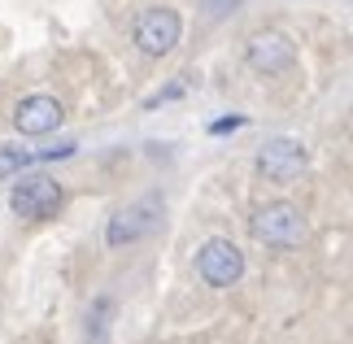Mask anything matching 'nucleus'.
<instances>
[{"label": "nucleus", "instance_id": "6", "mask_svg": "<svg viewBox=\"0 0 353 344\" xmlns=\"http://www.w3.org/2000/svg\"><path fill=\"white\" fill-rule=\"evenodd\" d=\"M244 61H249L257 74H283V70H292V61H296V44L283 31H257V35H249V44H244Z\"/></svg>", "mask_w": 353, "mask_h": 344}, {"label": "nucleus", "instance_id": "12", "mask_svg": "<svg viewBox=\"0 0 353 344\" xmlns=\"http://www.w3.org/2000/svg\"><path fill=\"white\" fill-rule=\"evenodd\" d=\"M205 9L210 13H227V9H236V0H205Z\"/></svg>", "mask_w": 353, "mask_h": 344}, {"label": "nucleus", "instance_id": "2", "mask_svg": "<svg viewBox=\"0 0 353 344\" xmlns=\"http://www.w3.org/2000/svg\"><path fill=\"white\" fill-rule=\"evenodd\" d=\"M135 48L144 52V57H166V52L179 44V35H183V18L174 9L166 5H157V9H144L140 18H135Z\"/></svg>", "mask_w": 353, "mask_h": 344}, {"label": "nucleus", "instance_id": "3", "mask_svg": "<svg viewBox=\"0 0 353 344\" xmlns=\"http://www.w3.org/2000/svg\"><path fill=\"white\" fill-rule=\"evenodd\" d=\"M310 166V153L301 140L292 135H279V140H266L262 153H257V170H262L270 183H296Z\"/></svg>", "mask_w": 353, "mask_h": 344}, {"label": "nucleus", "instance_id": "9", "mask_svg": "<svg viewBox=\"0 0 353 344\" xmlns=\"http://www.w3.org/2000/svg\"><path fill=\"white\" fill-rule=\"evenodd\" d=\"M70 153H74V144H57V148H48V153H26V148H9V144H0V179L18 174L22 166H31V161H48V157H70Z\"/></svg>", "mask_w": 353, "mask_h": 344}, {"label": "nucleus", "instance_id": "7", "mask_svg": "<svg viewBox=\"0 0 353 344\" xmlns=\"http://www.w3.org/2000/svg\"><path fill=\"white\" fill-rule=\"evenodd\" d=\"M61 183L57 179H22L18 188H13V196H9V210L18 214V218H52L61 210Z\"/></svg>", "mask_w": 353, "mask_h": 344}, {"label": "nucleus", "instance_id": "5", "mask_svg": "<svg viewBox=\"0 0 353 344\" xmlns=\"http://www.w3.org/2000/svg\"><path fill=\"white\" fill-rule=\"evenodd\" d=\"M157 210H161V196H144V201L127 205V210H118L110 218V227H105V244L110 249H127V244L144 240L157 227Z\"/></svg>", "mask_w": 353, "mask_h": 344}, {"label": "nucleus", "instance_id": "10", "mask_svg": "<svg viewBox=\"0 0 353 344\" xmlns=\"http://www.w3.org/2000/svg\"><path fill=\"white\" fill-rule=\"evenodd\" d=\"M110 310H114L110 296H101L97 305H92V314H88V340L92 344H105V332H110Z\"/></svg>", "mask_w": 353, "mask_h": 344}, {"label": "nucleus", "instance_id": "8", "mask_svg": "<svg viewBox=\"0 0 353 344\" xmlns=\"http://www.w3.org/2000/svg\"><path fill=\"white\" fill-rule=\"evenodd\" d=\"M61 118H65V105L57 101V96H26V101L13 109V127H18L22 135H48V131H57L61 127Z\"/></svg>", "mask_w": 353, "mask_h": 344}, {"label": "nucleus", "instance_id": "4", "mask_svg": "<svg viewBox=\"0 0 353 344\" xmlns=\"http://www.w3.org/2000/svg\"><path fill=\"white\" fill-rule=\"evenodd\" d=\"M196 274L210 287H232V283H240V274H244V253L236 249L232 240H223V236L205 240L201 253H196Z\"/></svg>", "mask_w": 353, "mask_h": 344}, {"label": "nucleus", "instance_id": "11", "mask_svg": "<svg viewBox=\"0 0 353 344\" xmlns=\"http://www.w3.org/2000/svg\"><path fill=\"white\" fill-rule=\"evenodd\" d=\"M240 127H244V118H219L210 131H214V135H227V131H240Z\"/></svg>", "mask_w": 353, "mask_h": 344}, {"label": "nucleus", "instance_id": "1", "mask_svg": "<svg viewBox=\"0 0 353 344\" xmlns=\"http://www.w3.org/2000/svg\"><path fill=\"white\" fill-rule=\"evenodd\" d=\"M253 240H262L266 249H301L305 240V214L288 201H270L249 218Z\"/></svg>", "mask_w": 353, "mask_h": 344}]
</instances>
